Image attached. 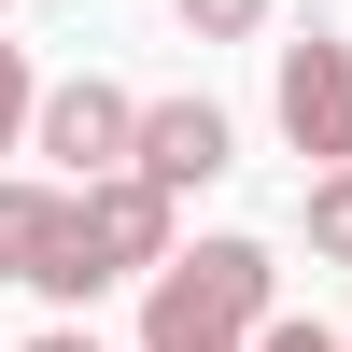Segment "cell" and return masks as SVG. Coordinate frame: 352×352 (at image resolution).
I'll list each match as a JSON object with an SVG mask.
<instances>
[{"instance_id": "cell-3", "label": "cell", "mask_w": 352, "mask_h": 352, "mask_svg": "<svg viewBox=\"0 0 352 352\" xmlns=\"http://www.w3.org/2000/svg\"><path fill=\"white\" fill-rule=\"evenodd\" d=\"M28 141H43L71 184H113V169H127V141H141V99H127V85H99V71H71V85H43Z\"/></svg>"}, {"instance_id": "cell-1", "label": "cell", "mask_w": 352, "mask_h": 352, "mask_svg": "<svg viewBox=\"0 0 352 352\" xmlns=\"http://www.w3.org/2000/svg\"><path fill=\"white\" fill-rule=\"evenodd\" d=\"M268 310H282V254H268V240H197V254L155 268L141 352H254Z\"/></svg>"}, {"instance_id": "cell-2", "label": "cell", "mask_w": 352, "mask_h": 352, "mask_svg": "<svg viewBox=\"0 0 352 352\" xmlns=\"http://www.w3.org/2000/svg\"><path fill=\"white\" fill-rule=\"evenodd\" d=\"M141 268H169V197L141 184V169L71 184V240H56V282H43V296H99V282H141Z\"/></svg>"}, {"instance_id": "cell-9", "label": "cell", "mask_w": 352, "mask_h": 352, "mask_svg": "<svg viewBox=\"0 0 352 352\" xmlns=\"http://www.w3.org/2000/svg\"><path fill=\"white\" fill-rule=\"evenodd\" d=\"M28 113H43V85H28V56L0 43V155H14V141H28Z\"/></svg>"}, {"instance_id": "cell-4", "label": "cell", "mask_w": 352, "mask_h": 352, "mask_svg": "<svg viewBox=\"0 0 352 352\" xmlns=\"http://www.w3.org/2000/svg\"><path fill=\"white\" fill-rule=\"evenodd\" d=\"M282 141L296 155H324V169H352V43H282Z\"/></svg>"}, {"instance_id": "cell-5", "label": "cell", "mask_w": 352, "mask_h": 352, "mask_svg": "<svg viewBox=\"0 0 352 352\" xmlns=\"http://www.w3.org/2000/svg\"><path fill=\"white\" fill-rule=\"evenodd\" d=\"M240 155V127H226L212 99H141V141H127V169L155 197H184V184H212V169Z\"/></svg>"}, {"instance_id": "cell-10", "label": "cell", "mask_w": 352, "mask_h": 352, "mask_svg": "<svg viewBox=\"0 0 352 352\" xmlns=\"http://www.w3.org/2000/svg\"><path fill=\"white\" fill-rule=\"evenodd\" d=\"M254 352H338L324 324H296V310H268V324H254Z\"/></svg>"}, {"instance_id": "cell-12", "label": "cell", "mask_w": 352, "mask_h": 352, "mask_svg": "<svg viewBox=\"0 0 352 352\" xmlns=\"http://www.w3.org/2000/svg\"><path fill=\"white\" fill-rule=\"evenodd\" d=\"M338 352H352V338H338Z\"/></svg>"}, {"instance_id": "cell-8", "label": "cell", "mask_w": 352, "mask_h": 352, "mask_svg": "<svg viewBox=\"0 0 352 352\" xmlns=\"http://www.w3.org/2000/svg\"><path fill=\"white\" fill-rule=\"evenodd\" d=\"M282 0H184V43H254Z\"/></svg>"}, {"instance_id": "cell-11", "label": "cell", "mask_w": 352, "mask_h": 352, "mask_svg": "<svg viewBox=\"0 0 352 352\" xmlns=\"http://www.w3.org/2000/svg\"><path fill=\"white\" fill-rule=\"evenodd\" d=\"M28 352H99V338H85V324H56V338H28Z\"/></svg>"}, {"instance_id": "cell-6", "label": "cell", "mask_w": 352, "mask_h": 352, "mask_svg": "<svg viewBox=\"0 0 352 352\" xmlns=\"http://www.w3.org/2000/svg\"><path fill=\"white\" fill-rule=\"evenodd\" d=\"M56 240H71V197L0 184V282H56Z\"/></svg>"}, {"instance_id": "cell-7", "label": "cell", "mask_w": 352, "mask_h": 352, "mask_svg": "<svg viewBox=\"0 0 352 352\" xmlns=\"http://www.w3.org/2000/svg\"><path fill=\"white\" fill-rule=\"evenodd\" d=\"M310 254H324V268H352V169H324V184H310Z\"/></svg>"}]
</instances>
